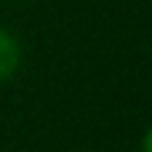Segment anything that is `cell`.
I'll return each instance as SVG.
<instances>
[{
    "label": "cell",
    "instance_id": "obj_2",
    "mask_svg": "<svg viewBox=\"0 0 152 152\" xmlns=\"http://www.w3.org/2000/svg\"><path fill=\"white\" fill-rule=\"evenodd\" d=\"M142 152H152V128L144 134V139H142Z\"/></svg>",
    "mask_w": 152,
    "mask_h": 152
},
{
    "label": "cell",
    "instance_id": "obj_1",
    "mask_svg": "<svg viewBox=\"0 0 152 152\" xmlns=\"http://www.w3.org/2000/svg\"><path fill=\"white\" fill-rule=\"evenodd\" d=\"M19 64H21V45H19V40L11 32L0 29V80H8L19 69Z\"/></svg>",
    "mask_w": 152,
    "mask_h": 152
}]
</instances>
